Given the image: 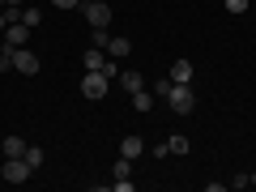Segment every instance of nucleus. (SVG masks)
<instances>
[{"label": "nucleus", "instance_id": "1", "mask_svg": "<svg viewBox=\"0 0 256 192\" xmlns=\"http://www.w3.org/2000/svg\"><path fill=\"white\" fill-rule=\"evenodd\" d=\"M162 102L175 111V116H192V107H196V94H192V82H188V86H180V82H175V86H171V94H166Z\"/></svg>", "mask_w": 256, "mask_h": 192}, {"label": "nucleus", "instance_id": "2", "mask_svg": "<svg viewBox=\"0 0 256 192\" xmlns=\"http://www.w3.org/2000/svg\"><path fill=\"white\" fill-rule=\"evenodd\" d=\"M107 90H111V77L107 73H94V68H86V77H82V94L86 98H107Z\"/></svg>", "mask_w": 256, "mask_h": 192}, {"label": "nucleus", "instance_id": "3", "mask_svg": "<svg viewBox=\"0 0 256 192\" xmlns=\"http://www.w3.org/2000/svg\"><path fill=\"white\" fill-rule=\"evenodd\" d=\"M30 171H34V166H30L26 158H4V166H0V180H4V184H26Z\"/></svg>", "mask_w": 256, "mask_h": 192}, {"label": "nucleus", "instance_id": "4", "mask_svg": "<svg viewBox=\"0 0 256 192\" xmlns=\"http://www.w3.org/2000/svg\"><path fill=\"white\" fill-rule=\"evenodd\" d=\"M38 68H43V60H38L30 47H13V73H26V77H34Z\"/></svg>", "mask_w": 256, "mask_h": 192}, {"label": "nucleus", "instance_id": "5", "mask_svg": "<svg viewBox=\"0 0 256 192\" xmlns=\"http://www.w3.org/2000/svg\"><path fill=\"white\" fill-rule=\"evenodd\" d=\"M82 18L90 22V30H94V26H111V9L102 4V0H94V4H82Z\"/></svg>", "mask_w": 256, "mask_h": 192}, {"label": "nucleus", "instance_id": "6", "mask_svg": "<svg viewBox=\"0 0 256 192\" xmlns=\"http://www.w3.org/2000/svg\"><path fill=\"white\" fill-rule=\"evenodd\" d=\"M146 154V141L137 137V132H128L124 141H120V158H128V162H132V158H141Z\"/></svg>", "mask_w": 256, "mask_h": 192}, {"label": "nucleus", "instance_id": "7", "mask_svg": "<svg viewBox=\"0 0 256 192\" xmlns=\"http://www.w3.org/2000/svg\"><path fill=\"white\" fill-rule=\"evenodd\" d=\"M26 38H30V26H26V22L4 26V43H9V47H26Z\"/></svg>", "mask_w": 256, "mask_h": 192}, {"label": "nucleus", "instance_id": "8", "mask_svg": "<svg viewBox=\"0 0 256 192\" xmlns=\"http://www.w3.org/2000/svg\"><path fill=\"white\" fill-rule=\"evenodd\" d=\"M120 86H124V94H137V90H146V77L141 73H132V68H120V77H116Z\"/></svg>", "mask_w": 256, "mask_h": 192}, {"label": "nucleus", "instance_id": "9", "mask_svg": "<svg viewBox=\"0 0 256 192\" xmlns=\"http://www.w3.org/2000/svg\"><path fill=\"white\" fill-rule=\"evenodd\" d=\"M82 64H86V68H94V73H102L107 52H102V47H86V52H82Z\"/></svg>", "mask_w": 256, "mask_h": 192}, {"label": "nucleus", "instance_id": "10", "mask_svg": "<svg viewBox=\"0 0 256 192\" xmlns=\"http://www.w3.org/2000/svg\"><path fill=\"white\" fill-rule=\"evenodd\" d=\"M128 98H132V111H154L158 94H154V90H150V86H146V90H137V94H128Z\"/></svg>", "mask_w": 256, "mask_h": 192}, {"label": "nucleus", "instance_id": "11", "mask_svg": "<svg viewBox=\"0 0 256 192\" xmlns=\"http://www.w3.org/2000/svg\"><path fill=\"white\" fill-rule=\"evenodd\" d=\"M0 150H4V158H22V154H26V141H22V137H13V132H9V137L0 141Z\"/></svg>", "mask_w": 256, "mask_h": 192}, {"label": "nucleus", "instance_id": "12", "mask_svg": "<svg viewBox=\"0 0 256 192\" xmlns=\"http://www.w3.org/2000/svg\"><path fill=\"white\" fill-rule=\"evenodd\" d=\"M171 82H180V86L192 82V60H175L171 64Z\"/></svg>", "mask_w": 256, "mask_h": 192}, {"label": "nucleus", "instance_id": "13", "mask_svg": "<svg viewBox=\"0 0 256 192\" xmlns=\"http://www.w3.org/2000/svg\"><path fill=\"white\" fill-rule=\"evenodd\" d=\"M166 150H171V154H188V150H192V141L184 137V132H175V137H166Z\"/></svg>", "mask_w": 256, "mask_h": 192}, {"label": "nucleus", "instance_id": "14", "mask_svg": "<svg viewBox=\"0 0 256 192\" xmlns=\"http://www.w3.org/2000/svg\"><path fill=\"white\" fill-rule=\"evenodd\" d=\"M128 52H132V43H128V38H111V43H107V56H116V60H124Z\"/></svg>", "mask_w": 256, "mask_h": 192}, {"label": "nucleus", "instance_id": "15", "mask_svg": "<svg viewBox=\"0 0 256 192\" xmlns=\"http://www.w3.org/2000/svg\"><path fill=\"white\" fill-rule=\"evenodd\" d=\"M22 158H26V162L34 166V171H38V166L47 162V154H43V146H26V154H22Z\"/></svg>", "mask_w": 256, "mask_h": 192}, {"label": "nucleus", "instance_id": "16", "mask_svg": "<svg viewBox=\"0 0 256 192\" xmlns=\"http://www.w3.org/2000/svg\"><path fill=\"white\" fill-rule=\"evenodd\" d=\"M111 180H132V162H128V158H120V162L111 166Z\"/></svg>", "mask_w": 256, "mask_h": 192}, {"label": "nucleus", "instance_id": "17", "mask_svg": "<svg viewBox=\"0 0 256 192\" xmlns=\"http://www.w3.org/2000/svg\"><path fill=\"white\" fill-rule=\"evenodd\" d=\"M171 86H175V82H171V77H158V82H154V86H150V90H154V94H158V102H162V98H166V94H171Z\"/></svg>", "mask_w": 256, "mask_h": 192}, {"label": "nucleus", "instance_id": "18", "mask_svg": "<svg viewBox=\"0 0 256 192\" xmlns=\"http://www.w3.org/2000/svg\"><path fill=\"white\" fill-rule=\"evenodd\" d=\"M22 22L34 30V26H43V13H38V9H22Z\"/></svg>", "mask_w": 256, "mask_h": 192}, {"label": "nucleus", "instance_id": "19", "mask_svg": "<svg viewBox=\"0 0 256 192\" xmlns=\"http://www.w3.org/2000/svg\"><path fill=\"white\" fill-rule=\"evenodd\" d=\"M230 188H256V175H252V171H248V175H235Z\"/></svg>", "mask_w": 256, "mask_h": 192}, {"label": "nucleus", "instance_id": "20", "mask_svg": "<svg viewBox=\"0 0 256 192\" xmlns=\"http://www.w3.org/2000/svg\"><path fill=\"white\" fill-rule=\"evenodd\" d=\"M226 9L239 18V13H248V9H252V0H226Z\"/></svg>", "mask_w": 256, "mask_h": 192}, {"label": "nucleus", "instance_id": "21", "mask_svg": "<svg viewBox=\"0 0 256 192\" xmlns=\"http://www.w3.org/2000/svg\"><path fill=\"white\" fill-rule=\"evenodd\" d=\"M56 9H82V0H52Z\"/></svg>", "mask_w": 256, "mask_h": 192}, {"label": "nucleus", "instance_id": "22", "mask_svg": "<svg viewBox=\"0 0 256 192\" xmlns=\"http://www.w3.org/2000/svg\"><path fill=\"white\" fill-rule=\"evenodd\" d=\"M4 26H9V18H4V9H0V34H4Z\"/></svg>", "mask_w": 256, "mask_h": 192}, {"label": "nucleus", "instance_id": "23", "mask_svg": "<svg viewBox=\"0 0 256 192\" xmlns=\"http://www.w3.org/2000/svg\"><path fill=\"white\" fill-rule=\"evenodd\" d=\"M0 56H9V43H4V34H0Z\"/></svg>", "mask_w": 256, "mask_h": 192}, {"label": "nucleus", "instance_id": "24", "mask_svg": "<svg viewBox=\"0 0 256 192\" xmlns=\"http://www.w3.org/2000/svg\"><path fill=\"white\" fill-rule=\"evenodd\" d=\"M4 4H9V9H22V0H4Z\"/></svg>", "mask_w": 256, "mask_h": 192}, {"label": "nucleus", "instance_id": "25", "mask_svg": "<svg viewBox=\"0 0 256 192\" xmlns=\"http://www.w3.org/2000/svg\"><path fill=\"white\" fill-rule=\"evenodd\" d=\"M82 4H94V0H82Z\"/></svg>", "mask_w": 256, "mask_h": 192}, {"label": "nucleus", "instance_id": "26", "mask_svg": "<svg viewBox=\"0 0 256 192\" xmlns=\"http://www.w3.org/2000/svg\"><path fill=\"white\" fill-rule=\"evenodd\" d=\"M0 9H4V0H0Z\"/></svg>", "mask_w": 256, "mask_h": 192}]
</instances>
